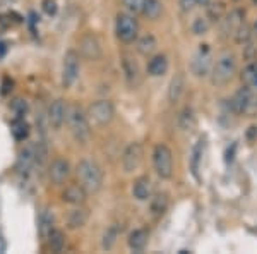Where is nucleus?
<instances>
[{
	"label": "nucleus",
	"mask_w": 257,
	"mask_h": 254,
	"mask_svg": "<svg viewBox=\"0 0 257 254\" xmlns=\"http://www.w3.org/2000/svg\"><path fill=\"white\" fill-rule=\"evenodd\" d=\"M11 112L14 114V117H24L26 115V112H28V103H26V100L24 98H14L11 102Z\"/></svg>",
	"instance_id": "72a5a7b5"
},
{
	"label": "nucleus",
	"mask_w": 257,
	"mask_h": 254,
	"mask_svg": "<svg viewBox=\"0 0 257 254\" xmlns=\"http://www.w3.org/2000/svg\"><path fill=\"white\" fill-rule=\"evenodd\" d=\"M235 2H238V0H235Z\"/></svg>",
	"instance_id": "49530a36"
},
{
	"label": "nucleus",
	"mask_w": 257,
	"mask_h": 254,
	"mask_svg": "<svg viewBox=\"0 0 257 254\" xmlns=\"http://www.w3.org/2000/svg\"><path fill=\"white\" fill-rule=\"evenodd\" d=\"M178 126H180L182 131H192L194 126H196V115H194V110L190 107H185L180 112V115H178Z\"/></svg>",
	"instance_id": "c756f323"
},
{
	"label": "nucleus",
	"mask_w": 257,
	"mask_h": 254,
	"mask_svg": "<svg viewBox=\"0 0 257 254\" xmlns=\"http://www.w3.org/2000/svg\"><path fill=\"white\" fill-rule=\"evenodd\" d=\"M77 182L84 187L88 194H96L103 187V170L96 161L81 160L76 166Z\"/></svg>",
	"instance_id": "f03ea898"
},
{
	"label": "nucleus",
	"mask_w": 257,
	"mask_h": 254,
	"mask_svg": "<svg viewBox=\"0 0 257 254\" xmlns=\"http://www.w3.org/2000/svg\"><path fill=\"white\" fill-rule=\"evenodd\" d=\"M242 82L245 86H257V64L250 62L245 69L242 70Z\"/></svg>",
	"instance_id": "2f4dec72"
},
{
	"label": "nucleus",
	"mask_w": 257,
	"mask_h": 254,
	"mask_svg": "<svg viewBox=\"0 0 257 254\" xmlns=\"http://www.w3.org/2000/svg\"><path fill=\"white\" fill-rule=\"evenodd\" d=\"M254 4H255V6H257V0H254Z\"/></svg>",
	"instance_id": "a18cd8bd"
},
{
	"label": "nucleus",
	"mask_w": 257,
	"mask_h": 254,
	"mask_svg": "<svg viewBox=\"0 0 257 254\" xmlns=\"http://www.w3.org/2000/svg\"><path fill=\"white\" fill-rule=\"evenodd\" d=\"M79 55L86 60H99L103 55V48H101V41L94 33H84L79 38Z\"/></svg>",
	"instance_id": "1a4fd4ad"
},
{
	"label": "nucleus",
	"mask_w": 257,
	"mask_h": 254,
	"mask_svg": "<svg viewBox=\"0 0 257 254\" xmlns=\"http://www.w3.org/2000/svg\"><path fill=\"white\" fill-rule=\"evenodd\" d=\"M252 90L250 86H245L243 84L242 88H240L237 93L233 95V98H231V108H233L237 114H247V108L250 105V100H252Z\"/></svg>",
	"instance_id": "f3484780"
},
{
	"label": "nucleus",
	"mask_w": 257,
	"mask_h": 254,
	"mask_svg": "<svg viewBox=\"0 0 257 254\" xmlns=\"http://www.w3.org/2000/svg\"><path fill=\"white\" fill-rule=\"evenodd\" d=\"M11 132L16 141H26L30 137V124L24 120V117H16L11 124Z\"/></svg>",
	"instance_id": "a878e982"
},
{
	"label": "nucleus",
	"mask_w": 257,
	"mask_h": 254,
	"mask_svg": "<svg viewBox=\"0 0 257 254\" xmlns=\"http://www.w3.org/2000/svg\"><path fill=\"white\" fill-rule=\"evenodd\" d=\"M86 198H88V193H86V189L79 184V182H77V184L67 186L64 189V193H62V201L67 203V205H72V206L84 205Z\"/></svg>",
	"instance_id": "2eb2a0df"
},
{
	"label": "nucleus",
	"mask_w": 257,
	"mask_h": 254,
	"mask_svg": "<svg viewBox=\"0 0 257 254\" xmlns=\"http://www.w3.org/2000/svg\"><path fill=\"white\" fill-rule=\"evenodd\" d=\"M69 126L70 134L74 136V139L81 144H86L91 137V126H89V117L88 112L84 110L77 103H70L67 105V119H65Z\"/></svg>",
	"instance_id": "f257e3e1"
},
{
	"label": "nucleus",
	"mask_w": 257,
	"mask_h": 254,
	"mask_svg": "<svg viewBox=\"0 0 257 254\" xmlns=\"http://www.w3.org/2000/svg\"><path fill=\"white\" fill-rule=\"evenodd\" d=\"M144 158V146L141 143H131L123 149L122 155V168L125 174H132L134 170L139 168Z\"/></svg>",
	"instance_id": "9d476101"
},
{
	"label": "nucleus",
	"mask_w": 257,
	"mask_h": 254,
	"mask_svg": "<svg viewBox=\"0 0 257 254\" xmlns=\"http://www.w3.org/2000/svg\"><path fill=\"white\" fill-rule=\"evenodd\" d=\"M38 228H40V237L41 240L47 242L48 235L52 234V230L55 228V218H53V211L52 210H43L40 213V222H38Z\"/></svg>",
	"instance_id": "4be33fe9"
},
{
	"label": "nucleus",
	"mask_w": 257,
	"mask_h": 254,
	"mask_svg": "<svg viewBox=\"0 0 257 254\" xmlns=\"http://www.w3.org/2000/svg\"><path fill=\"white\" fill-rule=\"evenodd\" d=\"M235 70H237V60H235V55L230 52V50H225L218 55L216 62L213 64V69H211V82L213 86H226L228 82L233 79Z\"/></svg>",
	"instance_id": "7ed1b4c3"
},
{
	"label": "nucleus",
	"mask_w": 257,
	"mask_h": 254,
	"mask_svg": "<svg viewBox=\"0 0 257 254\" xmlns=\"http://www.w3.org/2000/svg\"><path fill=\"white\" fill-rule=\"evenodd\" d=\"M81 74V55L76 50H69L62 62V86L72 88Z\"/></svg>",
	"instance_id": "39448f33"
},
{
	"label": "nucleus",
	"mask_w": 257,
	"mask_h": 254,
	"mask_svg": "<svg viewBox=\"0 0 257 254\" xmlns=\"http://www.w3.org/2000/svg\"><path fill=\"white\" fill-rule=\"evenodd\" d=\"M117 237H118V228L117 227H110L108 230L105 232L103 235V249H111L117 242Z\"/></svg>",
	"instance_id": "c9c22d12"
},
{
	"label": "nucleus",
	"mask_w": 257,
	"mask_h": 254,
	"mask_svg": "<svg viewBox=\"0 0 257 254\" xmlns=\"http://www.w3.org/2000/svg\"><path fill=\"white\" fill-rule=\"evenodd\" d=\"M125 9L131 12V14H143V7L146 0H122Z\"/></svg>",
	"instance_id": "58836bf2"
},
{
	"label": "nucleus",
	"mask_w": 257,
	"mask_h": 254,
	"mask_svg": "<svg viewBox=\"0 0 257 254\" xmlns=\"http://www.w3.org/2000/svg\"><path fill=\"white\" fill-rule=\"evenodd\" d=\"M148 239H149V232L146 228H136V230L131 232V235H128L127 244L132 251L141 252L148 245Z\"/></svg>",
	"instance_id": "5701e85b"
},
{
	"label": "nucleus",
	"mask_w": 257,
	"mask_h": 254,
	"mask_svg": "<svg viewBox=\"0 0 257 254\" xmlns=\"http://www.w3.org/2000/svg\"><path fill=\"white\" fill-rule=\"evenodd\" d=\"M47 242L52 252H62L65 247V234L62 230H59V228H53L52 234L48 235Z\"/></svg>",
	"instance_id": "cd10ccee"
},
{
	"label": "nucleus",
	"mask_w": 257,
	"mask_h": 254,
	"mask_svg": "<svg viewBox=\"0 0 257 254\" xmlns=\"http://www.w3.org/2000/svg\"><path fill=\"white\" fill-rule=\"evenodd\" d=\"M163 12V4L161 0H146L143 7V16L149 21H156Z\"/></svg>",
	"instance_id": "bb28decb"
},
{
	"label": "nucleus",
	"mask_w": 257,
	"mask_h": 254,
	"mask_svg": "<svg viewBox=\"0 0 257 254\" xmlns=\"http://www.w3.org/2000/svg\"><path fill=\"white\" fill-rule=\"evenodd\" d=\"M4 251H6V242H4L2 234H0V252H4Z\"/></svg>",
	"instance_id": "c03bdc74"
},
{
	"label": "nucleus",
	"mask_w": 257,
	"mask_h": 254,
	"mask_svg": "<svg viewBox=\"0 0 257 254\" xmlns=\"http://www.w3.org/2000/svg\"><path fill=\"white\" fill-rule=\"evenodd\" d=\"M209 28H211L209 18H197L192 23V33H194V35H204V33H208Z\"/></svg>",
	"instance_id": "f704fd0d"
},
{
	"label": "nucleus",
	"mask_w": 257,
	"mask_h": 254,
	"mask_svg": "<svg viewBox=\"0 0 257 254\" xmlns=\"http://www.w3.org/2000/svg\"><path fill=\"white\" fill-rule=\"evenodd\" d=\"M153 166L161 179H172L173 176V155L167 144H156L153 149Z\"/></svg>",
	"instance_id": "423d86ee"
},
{
	"label": "nucleus",
	"mask_w": 257,
	"mask_h": 254,
	"mask_svg": "<svg viewBox=\"0 0 257 254\" xmlns=\"http://www.w3.org/2000/svg\"><path fill=\"white\" fill-rule=\"evenodd\" d=\"M136 48H138V52L141 53V55L151 57L153 53L156 52V48H158V40L148 33V35L141 36V38L138 40V43H136Z\"/></svg>",
	"instance_id": "393cba45"
},
{
	"label": "nucleus",
	"mask_w": 257,
	"mask_h": 254,
	"mask_svg": "<svg viewBox=\"0 0 257 254\" xmlns=\"http://www.w3.org/2000/svg\"><path fill=\"white\" fill-rule=\"evenodd\" d=\"M48 177L55 186H62L70 177V163L64 158H55L48 166Z\"/></svg>",
	"instance_id": "f8f14e48"
},
{
	"label": "nucleus",
	"mask_w": 257,
	"mask_h": 254,
	"mask_svg": "<svg viewBox=\"0 0 257 254\" xmlns=\"http://www.w3.org/2000/svg\"><path fill=\"white\" fill-rule=\"evenodd\" d=\"M115 35L122 43H134L139 36V23L134 18V14H125L120 12L115 19Z\"/></svg>",
	"instance_id": "20e7f679"
},
{
	"label": "nucleus",
	"mask_w": 257,
	"mask_h": 254,
	"mask_svg": "<svg viewBox=\"0 0 257 254\" xmlns=\"http://www.w3.org/2000/svg\"><path fill=\"white\" fill-rule=\"evenodd\" d=\"M132 196L138 201H149L153 196V182L148 176H141L132 184Z\"/></svg>",
	"instance_id": "dca6fc26"
},
{
	"label": "nucleus",
	"mask_w": 257,
	"mask_h": 254,
	"mask_svg": "<svg viewBox=\"0 0 257 254\" xmlns=\"http://www.w3.org/2000/svg\"><path fill=\"white\" fill-rule=\"evenodd\" d=\"M120 64H122V70H123V76H125L127 84L132 86V88L139 86L141 84V70H139V65L134 57L128 55V53H123Z\"/></svg>",
	"instance_id": "4468645a"
},
{
	"label": "nucleus",
	"mask_w": 257,
	"mask_h": 254,
	"mask_svg": "<svg viewBox=\"0 0 257 254\" xmlns=\"http://www.w3.org/2000/svg\"><path fill=\"white\" fill-rule=\"evenodd\" d=\"M213 55H211V47L208 43L199 45L197 52L194 53L192 62H190V69H192V74H196L197 77H204L208 76L213 69Z\"/></svg>",
	"instance_id": "6e6552de"
},
{
	"label": "nucleus",
	"mask_w": 257,
	"mask_h": 254,
	"mask_svg": "<svg viewBox=\"0 0 257 254\" xmlns=\"http://www.w3.org/2000/svg\"><path fill=\"white\" fill-rule=\"evenodd\" d=\"M243 57L247 60H257V21L250 26V38L245 43Z\"/></svg>",
	"instance_id": "c85d7f7f"
},
{
	"label": "nucleus",
	"mask_w": 257,
	"mask_h": 254,
	"mask_svg": "<svg viewBox=\"0 0 257 254\" xmlns=\"http://www.w3.org/2000/svg\"><path fill=\"white\" fill-rule=\"evenodd\" d=\"M225 12H226V7L223 2H213L208 6V18L209 21H219L225 18Z\"/></svg>",
	"instance_id": "473e14b6"
},
{
	"label": "nucleus",
	"mask_w": 257,
	"mask_h": 254,
	"mask_svg": "<svg viewBox=\"0 0 257 254\" xmlns=\"http://www.w3.org/2000/svg\"><path fill=\"white\" fill-rule=\"evenodd\" d=\"M88 220H89V211L86 208H82V205H79L69 211L67 228H70V230H79V228H82L88 223Z\"/></svg>",
	"instance_id": "a211bd4d"
},
{
	"label": "nucleus",
	"mask_w": 257,
	"mask_h": 254,
	"mask_svg": "<svg viewBox=\"0 0 257 254\" xmlns=\"http://www.w3.org/2000/svg\"><path fill=\"white\" fill-rule=\"evenodd\" d=\"M65 119H67V103H65V100H62V98L53 100L47 112L48 124L55 129V131H59L65 124Z\"/></svg>",
	"instance_id": "9b49d317"
},
{
	"label": "nucleus",
	"mask_w": 257,
	"mask_h": 254,
	"mask_svg": "<svg viewBox=\"0 0 257 254\" xmlns=\"http://www.w3.org/2000/svg\"><path fill=\"white\" fill-rule=\"evenodd\" d=\"M185 91V76L182 72H177L175 76L172 77L168 86V102L170 103H177L178 100L182 98Z\"/></svg>",
	"instance_id": "6ab92c4d"
},
{
	"label": "nucleus",
	"mask_w": 257,
	"mask_h": 254,
	"mask_svg": "<svg viewBox=\"0 0 257 254\" xmlns=\"http://www.w3.org/2000/svg\"><path fill=\"white\" fill-rule=\"evenodd\" d=\"M41 9H43L45 14L55 16L57 11H59V6H57L55 0H43V2H41Z\"/></svg>",
	"instance_id": "ea45409f"
},
{
	"label": "nucleus",
	"mask_w": 257,
	"mask_h": 254,
	"mask_svg": "<svg viewBox=\"0 0 257 254\" xmlns=\"http://www.w3.org/2000/svg\"><path fill=\"white\" fill-rule=\"evenodd\" d=\"M168 70V59L163 53H158V55H153L148 62V74L153 77H160L163 74H167Z\"/></svg>",
	"instance_id": "412c9836"
},
{
	"label": "nucleus",
	"mask_w": 257,
	"mask_h": 254,
	"mask_svg": "<svg viewBox=\"0 0 257 254\" xmlns=\"http://www.w3.org/2000/svg\"><path fill=\"white\" fill-rule=\"evenodd\" d=\"M243 23H245V14L240 9L228 12L221 23V35L225 36V38H230V36L233 38L235 33L238 31V28L242 26Z\"/></svg>",
	"instance_id": "ddd939ff"
},
{
	"label": "nucleus",
	"mask_w": 257,
	"mask_h": 254,
	"mask_svg": "<svg viewBox=\"0 0 257 254\" xmlns=\"http://www.w3.org/2000/svg\"><path fill=\"white\" fill-rule=\"evenodd\" d=\"M247 136H248V139H250V141H254L257 137V126H252L250 131L247 132Z\"/></svg>",
	"instance_id": "37998d69"
},
{
	"label": "nucleus",
	"mask_w": 257,
	"mask_h": 254,
	"mask_svg": "<svg viewBox=\"0 0 257 254\" xmlns=\"http://www.w3.org/2000/svg\"><path fill=\"white\" fill-rule=\"evenodd\" d=\"M47 156H48V149L45 146L43 141H38L35 143V160H36V165H43L47 161Z\"/></svg>",
	"instance_id": "e433bc0d"
},
{
	"label": "nucleus",
	"mask_w": 257,
	"mask_h": 254,
	"mask_svg": "<svg viewBox=\"0 0 257 254\" xmlns=\"http://www.w3.org/2000/svg\"><path fill=\"white\" fill-rule=\"evenodd\" d=\"M178 4H180V9L184 12H190L199 4V0H178Z\"/></svg>",
	"instance_id": "a19ab883"
},
{
	"label": "nucleus",
	"mask_w": 257,
	"mask_h": 254,
	"mask_svg": "<svg viewBox=\"0 0 257 254\" xmlns=\"http://www.w3.org/2000/svg\"><path fill=\"white\" fill-rule=\"evenodd\" d=\"M235 148H237V144H231V149H230V148L226 149V158H225V160H226V163H230V161L233 160V153H235Z\"/></svg>",
	"instance_id": "79ce46f5"
},
{
	"label": "nucleus",
	"mask_w": 257,
	"mask_h": 254,
	"mask_svg": "<svg viewBox=\"0 0 257 254\" xmlns=\"http://www.w3.org/2000/svg\"><path fill=\"white\" fill-rule=\"evenodd\" d=\"M248 38H250V26H248L247 23H243L242 26L238 28V31L235 33V36H233V40L237 41V43L240 45H245Z\"/></svg>",
	"instance_id": "4c0bfd02"
},
{
	"label": "nucleus",
	"mask_w": 257,
	"mask_h": 254,
	"mask_svg": "<svg viewBox=\"0 0 257 254\" xmlns=\"http://www.w3.org/2000/svg\"><path fill=\"white\" fill-rule=\"evenodd\" d=\"M88 117L96 126H108L115 119V107L110 100H96L88 107Z\"/></svg>",
	"instance_id": "0eeeda50"
},
{
	"label": "nucleus",
	"mask_w": 257,
	"mask_h": 254,
	"mask_svg": "<svg viewBox=\"0 0 257 254\" xmlns=\"http://www.w3.org/2000/svg\"><path fill=\"white\" fill-rule=\"evenodd\" d=\"M202 151H204V141L202 137L196 143V146L192 149V158H190V166H192V174L199 179V165L202 160Z\"/></svg>",
	"instance_id": "7c9ffc66"
},
{
	"label": "nucleus",
	"mask_w": 257,
	"mask_h": 254,
	"mask_svg": "<svg viewBox=\"0 0 257 254\" xmlns=\"http://www.w3.org/2000/svg\"><path fill=\"white\" fill-rule=\"evenodd\" d=\"M36 165L35 160V144H30L19 153L18 156V170L21 174H30V170Z\"/></svg>",
	"instance_id": "aec40b11"
},
{
	"label": "nucleus",
	"mask_w": 257,
	"mask_h": 254,
	"mask_svg": "<svg viewBox=\"0 0 257 254\" xmlns=\"http://www.w3.org/2000/svg\"><path fill=\"white\" fill-rule=\"evenodd\" d=\"M149 211H151V215L155 216V218H160V216L165 215V211L168 210V196L160 193V194H155L151 196V199H149Z\"/></svg>",
	"instance_id": "b1692460"
}]
</instances>
